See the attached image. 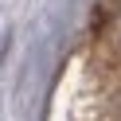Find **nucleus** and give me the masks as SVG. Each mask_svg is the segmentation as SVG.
I'll return each instance as SVG.
<instances>
[{
    "label": "nucleus",
    "mask_w": 121,
    "mask_h": 121,
    "mask_svg": "<svg viewBox=\"0 0 121 121\" xmlns=\"http://www.w3.org/2000/svg\"><path fill=\"white\" fill-rule=\"evenodd\" d=\"M113 4H117V31H121V0H113Z\"/></svg>",
    "instance_id": "f257e3e1"
}]
</instances>
